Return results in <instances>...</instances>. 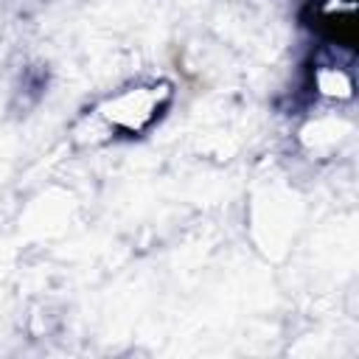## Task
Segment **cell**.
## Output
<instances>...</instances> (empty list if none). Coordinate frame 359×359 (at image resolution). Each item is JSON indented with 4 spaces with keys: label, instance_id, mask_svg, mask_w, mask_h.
I'll list each match as a JSON object with an SVG mask.
<instances>
[{
    "label": "cell",
    "instance_id": "6da1fadb",
    "mask_svg": "<svg viewBox=\"0 0 359 359\" xmlns=\"http://www.w3.org/2000/svg\"><path fill=\"white\" fill-rule=\"evenodd\" d=\"M171 98L168 84H137L115 93L104 104L93 109V126L101 132H123V135H137L149 129L160 112L165 109Z\"/></svg>",
    "mask_w": 359,
    "mask_h": 359
},
{
    "label": "cell",
    "instance_id": "7a4b0ae2",
    "mask_svg": "<svg viewBox=\"0 0 359 359\" xmlns=\"http://www.w3.org/2000/svg\"><path fill=\"white\" fill-rule=\"evenodd\" d=\"M317 90L323 95H331V98H345V95H351V79L342 70L325 67L317 73Z\"/></svg>",
    "mask_w": 359,
    "mask_h": 359
}]
</instances>
